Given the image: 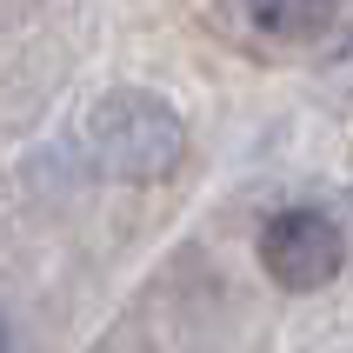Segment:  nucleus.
<instances>
[{
  "label": "nucleus",
  "instance_id": "1",
  "mask_svg": "<svg viewBox=\"0 0 353 353\" xmlns=\"http://www.w3.org/2000/svg\"><path fill=\"white\" fill-rule=\"evenodd\" d=\"M87 154H94V167L107 180L154 187V180H167L187 160V120L154 87H114L87 114Z\"/></svg>",
  "mask_w": 353,
  "mask_h": 353
},
{
  "label": "nucleus",
  "instance_id": "2",
  "mask_svg": "<svg viewBox=\"0 0 353 353\" xmlns=\"http://www.w3.org/2000/svg\"><path fill=\"white\" fill-rule=\"evenodd\" d=\"M347 267V234L334 214L320 207H280L260 227V274L274 280L280 294H320L334 287Z\"/></svg>",
  "mask_w": 353,
  "mask_h": 353
},
{
  "label": "nucleus",
  "instance_id": "3",
  "mask_svg": "<svg viewBox=\"0 0 353 353\" xmlns=\"http://www.w3.org/2000/svg\"><path fill=\"white\" fill-rule=\"evenodd\" d=\"M240 7L267 40H287V47L334 34V20H340V0H240Z\"/></svg>",
  "mask_w": 353,
  "mask_h": 353
},
{
  "label": "nucleus",
  "instance_id": "4",
  "mask_svg": "<svg viewBox=\"0 0 353 353\" xmlns=\"http://www.w3.org/2000/svg\"><path fill=\"white\" fill-rule=\"evenodd\" d=\"M0 353H7V320H0Z\"/></svg>",
  "mask_w": 353,
  "mask_h": 353
}]
</instances>
